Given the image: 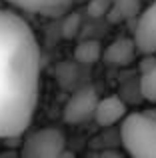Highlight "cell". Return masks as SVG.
<instances>
[{
	"mask_svg": "<svg viewBox=\"0 0 156 158\" xmlns=\"http://www.w3.org/2000/svg\"><path fill=\"white\" fill-rule=\"evenodd\" d=\"M40 88V50L28 22L0 10V138L22 134L32 122Z\"/></svg>",
	"mask_w": 156,
	"mask_h": 158,
	"instance_id": "obj_1",
	"label": "cell"
},
{
	"mask_svg": "<svg viewBox=\"0 0 156 158\" xmlns=\"http://www.w3.org/2000/svg\"><path fill=\"white\" fill-rule=\"evenodd\" d=\"M120 138L130 156L156 158V116L132 112L122 118Z\"/></svg>",
	"mask_w": 156,
	"mask_h": 158,
	"instance_id": "obj_2",
	"label": "cell"
},
{
	"mask_svg": "<svg viewBox=\"0 0 156 158\" xmlns=\"http://www.w3.org/2000/svg\"><path fill=\"white\" fill-rule=\"evenodd\" d=\"M66 150V136L60 128H40L28 134L22 144L26 158H58Z\"/></svg>",
	"mask_w": 156,
	"mask_h": 158,
	"instance_id": "obj_3",
	"label": "cell"
},
{
	"mask_svg": "<svg viewBox=\"0 0 156 158\" xmlns=\"http://www.w3.org/2000/svg\"><path fill=\"white\" fill-rule=\"evenodd\" d=\"M98 102V94L94 88L84 86L74 92L68 102L64 104V122L66 124H84L90 118H94V108Z\"/></svg>",
	"mask_w": 156,
	"mask_h": 158,
	"instance_id": "obj_4",
	"label": "cell"
},
{
	"mask_svg": "<svg viewBox=\"0 0 156 158\" xmlns=\"http://www.w3.org/2000/svg\"><path fill=\"white\" fill-rule=\"evenodd\" d=\"M134 46L144 56L156 52V0L140 14L134 30Z\"/></svg>",
	"mask_w": 156,
	"mask_h": 158,
	"instance_id": "obj_5",
	"label": "cell"
},
{
	"mask_svg": "<svg viewBox=\"0 0 156 158\" xmlns=\"http://www.w3.org/2000/svg\"><path fill=\"white\" fill-rule=\"evenodd\" d=\"M126 112V104L120 100L118 96H106V98H98L96 108H94V120L100 126H114L116 122H120Z\"/></svg>",
	"mask_w": 156,
	"mask_h": 158,
	"instance_id": "obj_6",
	"label": "cell"
},
{
	"mask_svg": "<svg viewBox=\"0 0 156 158\" xmlns=\"http://www.w3.org/2000/svg\"><path fill=\"white\" fill-rule=\"evenodd\" d=\"M104 62L114 68H124V66L132 64L134 56H136V46L134 40L130 38H116L114 42L108 44V48L104 50Z\"/></svg>",
	"mask_w": 156,
	"mask_h": 158,
	"instance_id": "obj_7",
	"label": "cell"
},
{
	"mask_svg": "<svg viewBox=\"0 0 156 158\" xmlns=\"http://www.w3.org/2000/svg\"><path fill=\"white\" fill-rule=\"evenodd\" d=\"M14 8L24 12H34V14H56L64 10L72 0H6Z\"/></svg>",
	"mask_w": 156,
	"mask_h": 158,
	"instance_id": "obj_8",
	"label": "cell"
},
{
	"mask_svg": "<svg viewBox=\"0 0 156 158\" xmlns=\"http://www.w3.org/2000/svg\"><path fill=\"white\" fill-rule=\"evenodd\" d=\"M138 0H110V8L106 12L110 22H122L136 14Z\"/></svg>",
	"mask_w": 156,
	"mask_h": 158,
	"instance_id": "obj_9",
	"label": "cell"
},
{
	"mask_svg": "<svg viewBox=\"0 0 156 158\" xmlns=\"http://www.w3.org/2000/svg\"><path fill=\"white\" fill-rule=\"evenodd\" d=\"M74 58L80 64H94V62H98L102 58L100 42H96V40H84V42H80L74 50Z\"/></svg>",
	"mask_w": 156,
	"mask_h": 158,
	"instance_id": "obj_10",
	"label": "cell"
},
{
	"mask_svg": "<svg viewBox=\"0 0 156 158\" xmlns=\"http://www.w3.org/2000/svg\"><path fill=\"white\" fill-rule=\"evenodd\" d=\"M140 94H142V96H144L148 102L156 104V60H154L146 70H142Z\"/></svg>",
	"mask_w": 156,
	"mask_h": 158,
	"instance_id": "obj_11",
	"label": "cell"
},
{
	"mask_svg": "<svg viewBox=\"0 0 156 158\" xmlns=\"http://www.w3.org/2000/svg\"><path fill=\"white\" fill-rule=\"evenodd\" d=\"M78 28H80V14L72 12V14L64 20V24H62V34H64V38H74L76 32H78Z\"/></svg>",
	"mask_w": 156,
	"mask_h": 158,
	"instance_id": "obj_12",
	"label": "cell"
},
{
	"mask_svg": "<svg viewBox=\"0 0 156 158\" xmlns=\"http://www.w3.org/2000/svg\"><path fill=\"white\" fill-rule=\"evenodd\" d=\"M110 8V0H90L88 4V14L92 18H98V16H104Z\"/></svg>",
	"mask_w": 156,
	"mask_h": 158,
	"instance_id": "obj_13",
	"label": "cell"
}]
</instances>
